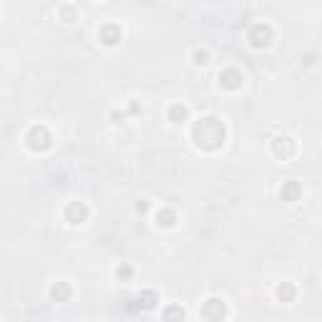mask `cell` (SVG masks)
<instances>
[{"mask_svg": "<svg viewBox=\"0 0 322 322\" xmlns=\"http://www.w3.org/2000/svg\"><path fill=\"white\" fill-rule=\"evenodd\" d=\"M191 139L204 151H217L227 139V128L217 116H202L191 126Z\"/></svg>", "mask_w": 322, "mask_h": 322, "instance_id": "obj_1", "label": "cell"}, {"mask_svg": "<svg viewBox=\"0 0 322 322\" xmlns=\"http://www.w3.org/2000/svg\"><path fill=\"white\" fill-rule=\"evenodd\" d=\"M199 317L204 322H224V317H227V302L222 297H209V299H204V305L199 310Z\"/></svg>", "mask_w": 322, "mask_h": 322, "instance_id": "obj_2", "label": "cell"}, {"mask_svg": "<svg viewBox=\"0 0 322 322\" xmlns=\"http://www.w3.org/2000/svg\"><path fill=\"white\" fill-rule=\"evenodd\" d=\"M26 144H28L30 151H48L53 144V136L46 126H33L26 136Z\"/></svg>", "mask_w": 322, "mask_h": 322, "instance_id": "obj_3", "label": "cell"}, {"mask_svg": "<svg viewBox=\"0 0 322 322\" xmlns=\"http://www.w3.org/2000/svg\"><path fill=\"white\" fill-rule=\"evenodd\" d=\"M272 38H274V30H272L269 23H254L249 28V43H252V48H267L272 43Z\"/></svg>", "mask_w": 322, "mask_h": 322, "instance_id": "obj_4", "label": "cell"}, {"mask_svg": "<svg viewBox=\"0 0 322 322\" xmlns=\"http://www.w3.org/2000/svg\"><path fill=\"white\" fill-rule=\"evenodd\" d=\"M272 154H274L277 159L287 161V159H292L294 154H297V141H294L292 136H277V139L272 141Z\"/></svg>", "mask_w": 322, "mask_h": 322, "instance_id": "obj_5", "label": "cell"}, {"mask_svg": "<svg viewBox=\"0 0 322 322\" xmlns=\"http://www.w3.org/2000/svg\"><path fill=\"white\" fill-rule=\"evenodd\" d=\"M219 86L227 88V91H237V88L244 86V76L239 68H224L219 71Z\"/></svg>", "mask_w": 322, "mask_h": 322, "instance_id": "obj_6", "label": "cell"}, {"mask_svg": "<svg viewBox=\"0 0 322 322\" xmlns=\"http://www.w3.org/2000/svg\"><path fill=\"white\" fill-rule=\"evenodd\" d=\"M88 219V206L83 202H71V204L66 206V222L68 224H73V227H78V224H83Z\"/></svg>", "mask_w": 322, "mask_h": 322, "instance_id": "obj_7", "label": "cell"}, {"mask_svg": "<svg viewBox=\"0 0 322 322\" xmlns=\"http://www.w3.org/2000/svg\"><path fill=\"white\" fill-rule=\"evenodd\" d=\"M98 40L103 46H116V43H121V28L116 23H103L98 30Z\"/></svg>", "mask_w": 322, "mask_h": 322, "instance_id": "obj_8", "label": "cell"}, {"mask_svg": "<svg viewBox=\"0 0 322 322\" xmlns=\"http://www.w3.org/2000/svg\"><path fill=\"white\" fill-rule=\"evenodd\" d=\"M280 197H282V202H287V204L297 202V199L302 197V184H299L297 179L285 181V184H282V189H280Z\"/></svg>", "mask_w": 322, "mask_h": 322, "instance_id": "obj_9", "label": "cell"}, {"mask_svg": "<svg viewBox=\"0 0 322 322\" xmlns=\"http://www.w3.org/2000/svg\"><path fill=\"white\" fill-rule=\"evenodd\" d=\"M71 294H73V287L68 282H53V287H51V299L53 302H68Z\"/></svg>", "mask_w": 322, "mask_h": 322, "instance_id": "obj_10", "label": "cell"}, {"mask_svg": "<svg viewBox=\"0 0 322 322\" xmlns=\"http://www.w3.org/2000/svg\"><path fill=\"white\" fill-rule=\"evenodd\" d=\"M161 317H164V322H184L186 320V312H184L181 305H166L164 312H161Z\"/></svg>", "mask_w": 322, "mask_h": 322, "instance_id": "obj_11", "label": "cell"}, {"mask_svg": "<svg viewBox=\"0 0 322 322\" xmlns=\"http://www.w3.org/2000/svg\"><path fill=\"white\" fill-rule=\"evenodd\" d=\"M156 224L159 227H174L176 224V211L171 206H161L159 211H156Z\"/></svg>", "mask_w": 322, "mask_h": 322, "instance_id": "obj_12", "label": "cell"}, {"mask_svg": "<svg viewBox=\"0 0 322 322\" xmlns=\"http://www.w3.org/2000/svg\"><path fill=\"white\" fill-rule=\"evenodd\" d=\"M189 116V109L184 106V103H171L169 106V121L171 123H184Z\"/></svg>", "mask_w": 322, "mask_h": 322, "instance_id": "obj_13", "label": "cell"}, {"mask_svg": "<svg viewBox=\"0 0 322 322\" xmlns=\"http://www.w3.org/2000/svg\"><path fill=\"white\" fill-rule=\"evenodd\" d=\"M297 290H294L292 282H282V285H277V297H280V302H292Z\"/></svg>", "mask_w": 322, "mask_h": 322, "instance_id": "obj_14", "label": "cell"}, {"mask_svg": "<svg viewBox=\"0 0 322 322\" xmlns=\"http://www.w3.org/2000/svg\"><path fill=\"white\" fill-rule=\"evenodd\" d=\"M136 302H139V307H144V310H151V307H156V302H159V297L154 290H146V292H141L136 297Z\"/></svg>", "mask_w": 322, "mask_h": 322, "instance_id": "obj_15", "label": "cell"}, {"mask_svg": "<svg viewBox=\"0 0 322 322\" xmlns=\"http://www.w3.org/2000/svg\"><path fill=\"white\" fill-rule=\"evenodd\" d=\"M116 277L121 280V282L131 280V277H134V267H131V264H118V267H116Z\"/></svg>", "mask_w": 322, "mask_h": 322, "instance_id": "obj_16", "label": "cell"}, {"mask_svg": "<svg viewBox=\"0 0 322 322\" xmlns=\"http://www.w3.org/2000/svg\"><path fill=\"white\" fill-rule=\"evenodd\" d=\"M191 60H194V66H206V63H209V51L197 48V51L191 53Z\"/></svg>", "mask_w": 322, "mask_h": 322, "instance_id": "obj_17", "label": "cell"}, {"mask_svg": "<svg viewBox=\"0 0 322 322\" xmlns=\"http://www.w3.org/2000/svg\"><path fill=\"white\" fill-rule=\"evenodd\" d=\"M58 15L66 20V23H71V20H76V8H73V5H60Z\"/></svg>", "mask_w": 322, "mask_h": 322, "instance_id": "obj_18", "label": "cell"}, {"mask_svg": "<svg viewBox=\"0 0 322 322\" xmlns=\"http://www.w3.org/2000/svg\"><path fill=\"white\" fill-rule=\"evenodd\" d=\"M123 118H126V114H121V111H111V123H123Z\"/></svg>", "mask_w": 322, "mask_h": 322, "instance_id": "obj_19", "label": "cell"}, {"mask_svg": "<svg viewBox=\"0 0 322 322\" xmlns=\"http://www.w3.org/2000/svg\"><path fill=\"white\" fill-rule=\"evenodd\" d=\"M136 211H139V214L148 211V199H139V202H136Z\"/></svg>", "mask_w": 322, "mask_h": 322, "instance_id": "obj_20", "label": "cell"}]
</instances>
